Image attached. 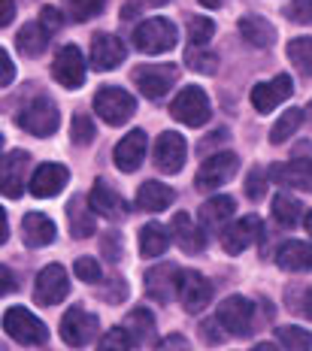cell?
I'll return each mask as SVG.
<instances>
[{
	"mask_svg": "<svg viewBox=\"0 0 312 351\" xmlns=\"http://www.w3.org/2000/svg\"><path fill=\"white\" fill-rule=\"evenodd\" d=\"M179 34H176V25L167 19H146L136 25L134 31V46L140 49L143 55H161V52H170L176 46Z\"/></svg>",
	"mask_w": 312,
	"mask_h": 351,
	"instance_id": "1",
	"label": "cell"
},
{
	"mask_svg": "<svg viewBox=\"0 0 312 351\" xmlns=\"http://www.w3.org/2000/svg\"><path fill=\"white\" fill-rule=\"evenodd\" d=\"M16 124L31 136H52L61 128V112L49 97H37L16 115Z\"/></svg>",
	"mask_w": 312,
	"mask_h": 351,
	"instance_id": "2",
	"label": "cell"
},
{
	"mask_svg": "<svg viewBox=\"0 0 312 351\" xmlns=\"http://www.w3.org/2000/svg\"><path fill=\"white\" fill-rule=\"evenodd\" d=\"M94 112L100 115L106 124H125L130 115L136 112V100L134 94H128L125 88H112V85H104L94 97Z\"/></svg>",
	"mask_w": 312,
	"mask_h": 351,
	"instance_id": "3",
	"label": "cell"
},
{
	"mask_svg": "<svg viewBox=\"0 0 312 351\" xmlns=\"http://www.w3.org/2000/svg\"><path fill=\"white\" fill-rule=\"evenodd\" d=\"M3 330L10 333L16 342H21V346H43V342L49 339L46 324H43V321L34 315V312L21 309V306H12V309H6Z\"/></svg>",
	"mask_w": 312,
	"mask_h": 351,
	"instance_id": "4",
	"label": "cell"
},
{
	"mask_svg": "<svg viewBox=\"0 0 312 351\" xmlns=\"http://www.w3.org/2000/svg\"><path fill=\"white\" fill-rule=\"evenodd\" d=\"M170 115L176 121L188 124V128H203V124L209 121V115H213V109H209V97L203 94V88L188 85L170 104Z\"/></svg>",
	"mask_w": 312,
	"mask_h": 351,
	"instance_id": "5",
	"label": "cell"
},
{
	"mask_svg": "<svg viewBox=\"0 0 312 351\" xmlns=\"http://www.w3.org/2000/svg\"><path fill=\"white\" fill-rule=\"evenodd\" d=\"M237 170H239V158L234 152H219V155L206 158L200 164L197 176H194V188H197V191H215L224 182L234 179Z\"/></svg>",
	"mask_w": 312,
	"mask_h": 351,
	"instance_id": "6",
	"label": "cell"
},
{
	"mask_svg": "<svg viewBox=\"0 0 312 351\" xmlns=\"http://www.w3.org/2000/svg\"><path fill=\"white\" fill-rule=\"evenodd\" d=\"M221 237V248L228 254H239L245 252L249 245H255L264 239V221H261L258 215H245V218H237V221H230Z\"/></svg>",
	"mask_w": 312,
	"mask_h": 351,
	"instance_id": "7",
	"label": "cell"
},
{
	"mask_svg": "<svg viewBox=\"0 0 312 351\" xmlns=\"http://www.w3.org/2000/svg\"><path fill=\"white\" fill-rule=\"evenodd\" d=\"M67 294H70V282H67V269L61 263H49L37 273V285H34L37 306H58Z\"/></svg>",
	"mask_w": 312,
	"mask_h": 351,
	"instance_id": "8",
	"label": "cell"
},
{
	"mask_svg": "<svg viewBox=\"0 0 312 351\" xmlns=\"http://www.w3.org/2000/svg\"><path fill=\"white\" fill-rule=\"evenodd\" d=\"M97 327H100L97 315L85 312L82 306H73V309H67V315L61 318V339L73 348H82L97 336Z\"/></svg>",
	"mask_w": 312,
	"mask_h": 351,
	"instance_id": "9",
	"label": "cell"
},
{
	"mask_svg": "<svg viewBox=\"0 0 312 351\" xmlns=\"http://www.w3.org/2000/svg\"><path fill=\"white\" fill-rule=\"evenodd\" d=\"M176 67L170 64H146V67L134 70V82L140 88V94H146L149 100H158L176 85Z\"/></svg>",
	"mask_w": 312,
	"mask_h": 351,
	"instance_id": "10",
	"label": "cell"
},
{
	"mask_svg": "<svg viewBox=\"0 0 312 351\" xmlns=\"http://www.w3.org/2000/svg\"><path fill=\"white\" fill-rule=\"evenodd\" d=\"M219 324L228 330L230 336H249L252 324H255V306L245 297H228L219 306Z\"/></svg>",
	"mask_w": 312,
	"mask_h": 351,
	"instance_id": "11",
	"label": "cell"
},
{
	"mask_svg": "<svg viewBox=\"0 0 312 351\" xmlns=\"http://www.w3.org/2000/svg\"><path fill=\"white\" fill-rule=\"evenodd\" d=\"M179 285H182V269L176 263H158L146 273V294L155 303H170L179 294Z\"/></svg>",
	"mask_w": 312,
	"mask_h": 351,
	"instance_id": "12",
	"label": "cell"
},
{
	"mask_svg": "<svg viewBox=\"0 0 312 351\" xmlns=\"http://www.w3.org/2000/svg\"><path fill=\"white\" fill-rule=\"evenodd\" d=\"M185 155H188L185 136L176 134V130H164V134L155 140V167L161 173H167V176L179 173L185 164Z\"/></svg>",
	"mask_w": 312,
	"mask_h": 351,
	"instance_id": "13",
	"label": "cell"
},
{
	"mask_svg": "<svg viewBox=\"0 0 312 351\" xmlns=\"http://www.w3.org/2000/svg\"><path fill=\"white\" fill-rule=\"evenodd\" d=\"M52 76H55L58 85L70 88V91H73V88H82V82H85V58H82V52H79L76 46H64L52 61Z\"/></svg>",
	"mask_w": 312,
	"mask_h": 351,
	"instance_id": "14",
	"label": "cell"
},
{
	"mask_svg": "<svg viewBox=\"0 0 312 351\" xmlns=\"http://www.w3.org/2000/svg\"><path fill=\"white\" fill-rule=\"evenodd\" d=\"M294 94V82L288 73H279L276 79H270V82H258L255 88H252V106L258 109L261 115L264 112H273L276 106L282 104V100H288Z\"/></svg>",
	"mask_w": 312,
	"mask_h": 351,
	"instance_id": "15",
	"label": "cell"
},
{
	"mask_svg": "<svg viewBox=\"0 0 312 351\" xmlns=\"http://www.w3.org/2000/svg\"><path fill=\"white\" fill-rule=\"evenodd\" d=\"M125 58H128V49L115 34H97L91 40V67L94 70H100V73L115 70Z\"/></svg>",
	"mask_w": 312,
	"mask_h": 351,
	"instance_id": "16",
	"label": "cell"
},
{
	"mask_svg": "<svg viewBox=\"0 0 312 351\" xmlns=\"http://www.w3.org/2000/svg\"><path fill=\"white\" fill-rule=\"evenodd\" d=\"M179 300H182L185 312L197 315V312H203V306H209V300H213V285H209L206 276H200L197 269H188V273H182Z\"/></svg>",
	"mask_w": 312,
	"mask_h": 351,
	"instance_id": "17",
	"label": "cell"
},
{
	"mask_svg": "<svg viewBox=\"0 0 312 351\" xmlns=\"http://www.w3.org/2000/svg\"><path fill=\"white\" fill-rule=\"evenodd\" d=\"M67 179H70V173H67V167H61V164H43L34 170L31 176V194L34 197H40V200H46V197H58L64 191V185H67Z\"/></svg>",
	"mask_w": 312,
	"mask_h": 351,
	"instance_id": "18",
	"label": "cell"
},
{
	"mask_svg": "<svg viewBox=\"0 0 312 351\" xmlns=\"http://www.w3.org/2000/svg\"><path fill=\"white\" fill-rule=\"evenodd\" d=\"M88 206L97 212V215L110 218V221H121V218L128 215V206H125V200H121V194L115 191V188L106 185L104 179H97V182L91 185Z\"/></svg>",
	"mask_w": 312,
	"mask_h": 351,
	"instance_id": "19",
	"label": "cell"
},
{
	"mask_svg": "<svg viewBox=\"0 0 312 351\" xmlns=\"http://www.w3.org/2000/svg\"><path fill=\"white\" fill-rule=\"evenodd\" d=\"M27 164H31V155L27 152H10L0 160V173H3V194L10 200H16L25 191V173H27Z\"/></svg>",
	"mask_w": 312,
	"mask_h": 351,
	"instance_id": "20",
	"label": "cell"
},
{
	"mask_svg": "<svg viewBox=\"0 0 312 351\" xmlns=\"http://www.w3.org/2000/svg\"><path fill=\"white\" fill-rule=\"evenodd\" d=\"M112 158H115V167H119L121 173L140 170L143 158H146V134H143V130H130L128 136H121V143L115 145Z\"/></svg>",
	"mask_w": 312,
	"mask_h": 351,
	"instance_id": "21",
	"label": "cell"
},
{
	"mask_svg": "<svg viewBox=\"0 0 312 351\" xmlns=\"http://www.w3.org/2000/svg\"><path fill=\"white\" fill-rule=\"evenodd\" d=\"M170 233L185 254H197V252H203V245H206V233H203L197 224H194V218L185 215V212H176V215H173Z\"/></svg>",
	"mask_w": 312,
	"mask_h": 351,
	"instance_id": "22",
	"label": "cell"
},
{
	"mask_svg": "<svg viewBox=\"0 0 312 351\" xmlns=\"http://www.w3.org/2000/svg\"><path fill=\"white\" fill-rule=\"evenodd\" d=\"M21 239L31 248H43L55 243V221L43 212H27L25 221H21Z\"/></svg>",
	"mask_w": 312,
	"mask_h": 351,
	"instance_id": "23",
	"label": "cell"
},
{
	"mask_svg": "<svg viewBox=\"0 0 312 351\" xmlns=\"http://www.w3.org/2000/svg\"><path fill=\"white\" fill-rule=\"evenodd\" d=\"M234 209H237V203H234V197H213V200H206L200 206V224H203V230H221L230 224V218H234Z\"/></svg>",
	"mask_w": 312,
	"mask_h": 351,
	"instance_id": "24",
	"label": "cell"
},
{
	"mask_svg": "<svg viewBox=\"0 0 312 351\" xmlns=\"http://www.w3.org/2000/svg\"><path fill=\"white\" fill-rule=\"evenodd\" d=\"M173 200H176V194H173V188L161 185V182L149 179L140 185V191H136V209L140 212H161L167 206H173Z\"/></svg>",
	"mask_w": 312,
	"mask_h": 351,
	"instance_id": "25",
	"label": "cell"
},
{
	"mask_svg": "<svg viewBox=\"0 0 312 351\" xmlns=\"http://www.w3.org/2000/svg\"><path fill=\"white\" fill-rule=\"evenodd\" d=\"M276 263L282 269H288V273H307V269H312V245L291 239V243H285L276 252Z\"/></svg>",
	"mask_w": 312,
	"mask_h": 351,
	"instance_id": "26",
	"label": "cell"
},
{
	"mask_svg": "<svg viewBox=\"0 0 312 351\" xmlns=\"http://www.w3.org/2000/svg\"><path fill=\"white\" fill-rule=\"evenodd\" d=\"M239 34H243V40L255 49H270L273 40H276V27L261 16H243L239 19Z\"/></svg>",
	"mask_w": 312,
	"mask_h": 351,
	"instance_id": "27",
	"label": "cell"
},
{
	"mask_svg": "<svg viewBox=\"0 0 312 351\" xmlns=\"http://www.w3.org/2000/svg\"><path fill=\"white\" fill-rule=\"evenodd\" d=\"M279 182L285 188H297V191H309L312 194V160L309 158H294L291 164L276 170Z\"/></svg>",
	"mask_w": 312,
	"mask_h": 351,
	"instance_id": "28",
	"label": "cell"
},
{
	"mask_svg": "<svg viewBox=\"0 0 312 351\" xmlns=\"http://www.w3.org/2000/svg\"><path fill=\"white\" fill-rule=\"evenodd\" d=\"M170 245V230L158 221H149L146 228L140 230V254L143 258H158V254L167 252Z\"/></svg>",
	"mask_w": 312,
	"mask_h": 351,
	"instance_id": "29",
	"label": "cell"
},
{
	"mask_svg": "<svg viewBox=\"0 0 312 351\" xmlns=\"http://www.w3.org/2000/svg\"><path fill=\"white\" fill-rule=\"evenodd\" d=\"M125 330L130 333V339L136 346H146V342L155 339V318H152L149 309H134L125 318Z\"/></svg>",
	"mask_w": 312,
	"mask_h": 351,
	"instance_id": "30",
	"label": "cell"
},
{
	"mask_svg": "<svg viewBox=\"0 0 312 351\" xmlns=\"http://www.w3.org/2000/svg\"><path fill=\"white\" fill-rule=\"evenodd\" d=\"M67 218H70V233H73L76 239H85L94 233V215H91V209L85 206V197H73V200H70Z\"/></svg>",
	"mask_w": 312,
	"mask_h": 351,
	"instance_id": "31",
	"label": "cell"
},
{
	"mask_svg": "<svg viewBox=\"0 0 312 351\" xmlns=\"http://www.w3.org/2000/svg\"><path fill=\"white\" fill-rule=\"evenodd\" d=\"M46 46H49V31L40 25V21H31V25H25L19 31V49L25 55L37 58V55H43Z\"/></svg>",
	"mask_w": 312,
	"mask_h": 351,
	"instance_id": "32",
	"label": "cell"
},
{
	"mask_svg": "<svg viewBox=\"0 0 312 351\" xmlns=\"http://www.w3.org/2000/svg\"><path fill=\"white\" fill-rule=\"evenodd\" d=\"M300 215H303V206L297 197L285 194V191L273 197V218L282 224V228H294V224L300 221Z\"/></svg>",
	"mask_w": 312,
	"mask_h": 351,
	"instance_id": "33",
	"label": "cell"
},
{
	"mask_svg": "<svg viewBox=\"0 0 312 351\" xmlns=\"http://www.w3.org/2000/svg\"><path fill=\"white\" fill-rule=\"evenodd\" d=\"M300 124H303V109H285V115H282V119L273 124L270 143H273V145H282V143L288 140V136L297 134V128H300Z\"/></svg>",
	"mask_w": 312,
	"mask_h": 351,
	"instance_id": "34",
	"label": "cell"
},
{
	"mask_svg": "<svg viewBox=\"0 0 312 351\" xmlns=\"http://www.w3.org/2000/svg\"><path fill=\"white\" fill-rule=\"evenodd\" d=\"M276 339L285 351H312V330H303V327H279Z\"/></svg>",
	"mask_w": 312,
	"mask_h": 351,
	"instance_id": "35",
	"label": "cell"
},
{
	"mask_svg": "<svg viewBox=\"0 0 312 351\" xmlns=\"http://www.w3.org/2000/svg\"><path fill=\"white\" fill-rule=\"evenodd\" d=\"M288 58L300 73L312 76V40L309 36H297V40L288 43Z\"/></svg>",
	"mask_w": 312,
	"mask_h": 351,
	"instance_id": "36",
	"label": "cell"
},
{
	"mask_svg": "<svg viewBox=\"0 0 312 351\" xmlns=\"http://www.w3.org/2000/svg\"><path fill=\"white\" fill-rule=\"evenodd\" d=\"M213 34H215L213 19H206V16H191L188 19V46L206 49V43L213 40Z\"/></svg>",
	"mask_w": 312,
	"mask_h": 351,
	"instance_id": "37",
	"label": "cell"
},
{
	"mask_svg": "<svg viewBox=\"0 0 312 351\" xmlns=\"http://www.w3.org/2000/svg\"><path fill=\"white\" fill-rule=\"evenodd\" d=\"M106 6V0H64V10L73 21H88L94 16H100Z\"/></svg>",
	"mask_w": 312,
	"mask_h": 351,
	"instance_id": "38",
	"label": "cell"
},
{
	"mask_svg": "<svg viewBox=\"0 0 312 351\" xmlns=\"http://www.w3.org/2000/svg\"><path fill=\"white\" fill-rule=\"evenodd\" d=\"M70 136H73L76 145L94 143V136H97V128H94V121H91L88 112H76V115H73V124H70Z\"/></svg>",
	"mask_w": 312,
	"mask_h": 351,
	"instance_id": "39",
	"label": "cell"
},
{
	"mask_svg": "<svg viewBox=\"0 0 312 351\" xmlns=\"http://www.w3.org/2000/svg\"><path fill=\"white\" fill-rule=\"evenodd\" d=\"M185 64L197 73H215L219 58H215L213 52H206V49H200V46H188L185 49Z\"/></svg>",
	"mask_w": 312,
	"mask_h": 351,
	"instance_id": "40",
	"label": "cell"
},
{
	"mask_svg": "<svg viewBox=\"0 0 312 351\" xmlns=\"http://www.w3.org/2000/svg\"><path fill=\"white\" fill-rule=\"evenodd\" d=\"M285 303H288V309H291V312H297V315H303V318L312 321V288H294V291H288Z\"/></svg>",
	"mask_w": 312,
	"mask_h": 351,
	"instance_id": "41",
	"label": "cell"
},
{
	"mask_svg": "<svg viewBox=\"0 0 312 351\" xmlns=\"http://www.w3.org/2000/svg\"><path fill=\"white\" fill-rule=\"evenodd\" d=\"M130 348H134V339H130V333L125 330V327L110 330L97 346V351H130Z\"/></svg>",
	"mask_w": 312,
	"mask_h": 351,
	"instance_id": "42",
	"label": "cell"
},
{
	"mask_svg": "<svg viewBox=\"0 0 312 351\" xmlns=\"http://www.w3.org/2000/svg\"><path fill=\"white\" fill-rule=\"evenodd\" d=\"M264 194H267V173L261 170V167H255V170L249 173V179H245V197H249L252 203H258Z\"/></svg>",
	"mask_w": 312,
	"mask_h": 351,
	"instance_id": "43",
	"label": "cell"
},
{
	"mask_svg": "<svg viewBox=\"0 0 312 351\" xmlns=\"http://www.w3.org/2000/svg\"><path fill=\"white\" fill-rule=\"evenodd\" d=\"M285 16L294 25H312V0H291L285 6Z\"/></svg>",
	"mask_w": 312,
	"mask_h": 351,
	"instance_id": "44",
	"label": "cell"
},
{
	"mask_svg": "<svg viewBox=\"0 0 312 351\" xmlns=\"http://www.w3.org/2000/svg\"><path fill=\"white\" fill-rule=\"evenodd\" d=\"M73 273L79 276L82 282H100V263L94 261V258H76L73 263Z\"/></svg>",
	"mask_w": 312,
	"mask_h": 351,
	"instance_id": "45",
	"label": "cell"
},
{
	"mask_svg": "<svg viewBox=\"0 0 312 351\" xmlns=\"http://www.w3.org/2000/svg\"><path fill=\"white\" fill-rule=\"evenodd\" d=\"M100 245H104V258L106 261H121V233H115V230H110V233H106V237H104V243H100Z\"/></svg>",
	"mask_w": 312,
	"mask_h": 351,
	"instance_id": "46",
	"label": "cell"
},
{
	"mask_svg": "<svg viewBox=\"0 0 312 351\" xmlns=\"http://www.w3.org/2000/svg\"><path fill=\"white\" fill-rule=\"evenodd\" d=\"M40 25L43 27H46V31L49 34H55V31H61V25H64V16H61V12H58L55 10V6H43V12H40Z\"/></svg>",
	"mask_w": 312,
	"mask_h": 351,
	"instance_id": "47",
	"label": "cell"
},
{
	"mask_svg": "<svg viewBox=\"0 0 312 351\" xmlns=\"http://www.w3.org/2000/svg\"><path fill=\"white\" fill-rule=\"evenodd\" d=\"M219 318L215 321H203L200 324V336H203V342H206V346H219V342L224 339V333H219Z\"/></svg>",
	"mask_w": 312,
	"mask_h": 351,
	"instance_id": "48",
	"label": "cell"
},
{
	"mask_svg": "<svg viewBox=\"0 0 312 351\" xmlns=\"http://www.w3.org/2000/svg\"><path fill=\"white\" fill-rule=\"evenodd\" d=\"M161 351H188V339H182V336H167L161 342Z\"/></svg>",
	"mask_w": 312,
	"mask_h": 351,
	"instance_id": "49",
	"label": "cell"
},
{
	"mask_svg": "<svg viewBox=\"0 0 312 351\" xmlns=\"http://www.w3.org/2000/svg\"><path fill=\"white\" fill-rule=\"evenodd\" d=\"M161 3H170V0H134V3H128V6H125V19L134 16V10H136V6H140V10H143V6H161Z\"/></svg>",
	"mask_w": 312,
	"mask_h": 351,
	"instance_id": "50",
	"label": "cell"
},
{
	"mask_svg": "<svg viewBox=\"0 0 312 351\" xmlns=\"http://www.w3.org/2000/svg\"><path fill=\"white\" fill-rule=\"evenodd\" d=\"M0 64H3V76H0V85L6 88V85L12 82V58L3 52V55H0Z\"/></svg>",
	"mask_w": 312,
	"mask_h": 351,
	"instance_id": "51",
	"label": "cell"
},
{
	"mask_svg": "<svg viewBox=\"0 0 312 351\" xmlns=\"http://www.w3.org/2000/svg\"><path fill=\"white\" fill-rule=\"evenodd\" d=\"M12 16H16V6H12V0H0V25H10Z\"/></svg>",
	"mask_w": 312,
	"mask_h": 351,
	"instance_id": "52",
	"label": "cell"
},
{
	"mask_svg": "<svg viewBox=\"0 0 312 351\" xmlns=\"http://www.w3.org/2000/svg\"><path fill=\"white\" fill-rule=\"evenodd\" d=\"M12 291V273H10V267H3V294H10Z\"/></svg>",
	"mask_w": 312,
	"mask_h": 351,
	"instance_id": "53",
	"label": "cell"
},
{
	"mask_svg": "<svg viewBox=\"0 0 312 351\" xmlns=\"http://www.w3.org/2000/svg\"><path fill=\"white\" fill-rule=\"evenodd\" d=\"M224 0H200V6H206V10H219Z\"/></svg>",
	"mask_w": 312,
	"mask_h": 351,
	"instance_id": "54",
	"label": "cell"
},
{
	"mask_svg": "<svg viewBox=\"0 0 312 351\" xmlns=\"http://www.w3.org/2000/svg\"><path fill=\"white\" fill-rule=\"evenodd\" d=\"M252 351H276V346H273V342H261V346H255Z\"/></svg>",
	"mask_w": 312,
	"mask_h": 351,
	"instance_id": "55",
	"label": "cell"
},
{
	"mask_svg": "<svg viewBox=\"0 0 312 351\" xmlns=\"http://www.w3.org/2000/svg\"><path fill=\"white\" fill-rule=\"evenodd\" d=\"M307 233H309V237H312V212H309V215H307Z\"/></svg>",
	"mask_w": 312,
	"mask_h": 351,
	"instance_id": "56",
	"label": "cell"
},
{
	"mask_svg": "<svg viewBox=\"0 0 312 351\" xmlns=\"http://www.w3.org/2000/svg\"><path fill=\"white\" fill-rule=\"evenodd\" d=\"M309 115H312V104H309Z\"/></svg>",
	"mask_w": 312,
	"mask_h": 351,
	"instance_id": "57",
	"label": "cell"
}]
</instances>
